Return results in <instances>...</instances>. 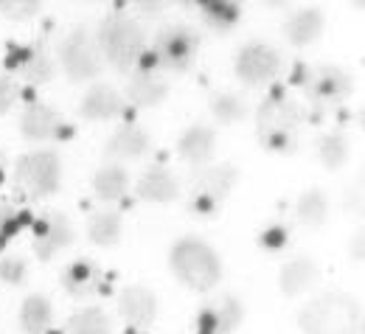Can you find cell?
I'll use <instances>...</instances> for the list:
<instances>
[{
  "label": "cell",
  "mask_w": 365,
  "mask_h": 334,
  "mask_svg": "<svg viewBox=\"0 0 365 334\" xmlns=\"http://www.w3.org/2000/svg\"><path fill=\"white\" fill-rule=\"evenodd\" d=\"M53 323V306L46 295L34 292L20 303L17 312V326L23 334H46Z\"/></svg>",
  "instance_id": "obj_26"
},
{
  "label": "cell",
  "mask_w": 365,
  "mask_h": 334,
  "mask_svg": "<svg viewBox=\"0 0 365 334\" xmlns=\"http://www.w3.org/2000/svg\"><path fill=\"white\" fill-rule=\"evenodd\" d=\"M295 219L307 228H320L329 219V194L318 186L304 191L295 202Z\"/></svg>",
  "instance_id": "obj_30"
},
{
  "label": "cell",
  "mask_w": 365,
  "mask_h": 334,
  "mask_svg": "<svg viewBox=\"0 0 365 334\" xmlns=\"http://www.w3.org/2000/svg\"><path fill=\"white\" fill-rule=\"evenodd\" d=\"M289 82L309 98V118H318L323 110L354 93V76L340 65H295Z\"/></svg>",
  "instance_id": "obj_5"
},
{
  "label": "cell",
  "mask_w": 365,
  "mask_h": 334,
  "mask_svg": "<svg viewBox=\"0 0 365 334\" xmlns=\"http://www.w3.org/2000/svg\"><path fill=\"white\" fill-rule=\"evenodd\" d=\"M20 135L31 143H62L73 135V127L46 101H26L20 113Z\"/></svg>",
  "instance_id": "obj_12"
},
{
  "label": "cell",
  "mask_w": 365,
  "mask_h": 334,
  "mask_svg": "<svg viewBox=\"0 0 365 334\" xmlns=\"http://www.w3.org/2000/svg\"><path fill=\"white\" fill-rule=\"evenodd\" d=\"M320 278V267L312 256H292L289 261H284L281 273H278V289L287 298H301L304 292H309L315 281Z\"/></svg>",
  "instance_id": "obj_22"
},
{
  "label": "cell",
  "mask_w": 365,
  "mask_h": 334,
  "mask_svg": "<svg viewBox=\"0 0 365 334\" xmlns=\"http://www.w3.org/2000/svg\"><path fill=\"white\" fill-rule=\"evenodd\" d=\"M6 73L14 79H23L31 88L48 85L56 76V59L51 56V51L43 40L26 43V46H9L6 53Z\"/></svg>",
  "instance_id": "obj_11"
},
{
  "label": "cell",
  "mask_w": 365,
  "mask_h": 334,
  "mask_svg": "<svg viewBox=\"0 0 365 334\" xmlns=\"http://www.w3.org/2000/svg\"><path fill=\"white\" fill-rule=\"evenodd\" d=\"M29 278V261L17 253H6L0 259V281L6 286H23Z\"/></svg>",
  "instance_id": "obj_34"
},
{
  "label": "cell",
  "mask_w": 365,
  "mask_h": 334,
  "mask_svg": "<svg viewBox=\"0 0 365 334\" xmlns=\"http://www.w3.org/2000/svg\"><path fill=\"white\" fill-rule=\"evenodd\" d=\"M127 191H130V172L121 163H104L93 174V194L107 205L121 202Z\"/></svg>",
  "instance_id": "obj_25"
},
{
  "label": "cell",
  "mask_w": 365,
  "mask_h": 334,
  "mask_svg": "<svg viewBox=\"0 0 365 334\" xmlns=\"http://www.w3.org/2000/svg\"><path fill=\"white\" fill-rule=\"evenodd\" d=\"M208 113L217 124L233 127L250 115V101H247V95L236 93V90H220L208 98Z\"/></svg>",
  "instance_id": "obj_28"
},
{
  "label": "cell",
  "mask_w": 365,
  "mask_h": 334,
  "mask_svg": "<svg viewBox=\"0 0 365 334\" xmlns=\"http://www.w3.org/2000/svg\"><path fill=\"white\" fill-rule=\"evenodd\" d=\"M315 155L323 163V169L337 172V169H343L349 163L351 143L346 138V132H326V135H320L318 141H315Z\"/></svg>",
  "instance_id": "obj_31"
},
{
  "label": "cell",
  "mask_w": 365,
  "mask_h": 334,
  "mask_svg": "<svg viewBox=\"0 0 365 334\" xmlns=\"http://www.w3.org/2000/svg\"><path fill=\"white\" fill-rule=\"evenodd\" d=\"M34 225V214L14 202H0V253L9 250V244L20 234H26Z\"/></svg>",
  "instance_id": "obj_29"
},
{
  "label": "cell",
  "mask_w": 365,
  "mask_h": 334,
  "mask_svg": "<svg viewBox=\"0 0 365 334\" xmlns=\"http://www.w3.org/2000/svg\"><path fill=\"white\" fill-rule=\"evenodd\" d=\"M124 113H127L124 95L118 93L113 85H107V82H93L91 88L85 90V95H82V101H79V115L85 121H93V124L121 118Z\"/></svg>",
  "instance_id": "obj_18"
},
{
  "label": "cell",
  "mask_w": 365,
  "mask_h": 334,
  "mask_svg": "<svg viewBox=\"0 0 365 334\" xmlns=\"http://www.w3.org/2000/svg\"><path fill=\"white\" fill-rule=\"evenodd\" d=\"M133 334H140V332H133Z\"/></svg>",
  "instance_id": "obj_39"
},
{
  "label": "cell",
  "mask_w": 365,
  "mask_h": 334,
  "mask_svg": "<svg viewBox=\"0 0 365 334\" xmlns=\"http://www.w3.org/2000/svg\"><path fill=\"white\" fill-rule=\"evenodd\" d=\"M6 169H9V160H6V152L0 149V189L6 186Z\"/></svg>",
  "instance_id": "obj_38"
},
{
  "label": "cell",
  "mask_w": 365,
  "mask_h": 334,
  "mask_svg": "<svg viewBox=\"0 0 365 334\" xmlns=\"http://www.w3.org/2000/svg\"><path fill=\"white\" fill-rule=\"evenodd\" d=\"M309 121V110L287 88H270L256 107L259 146L275 155H292L301 141V130Z\"/></svg>",
  "instance_id": "obj_1"
},
{
  "label": "cell",
  "mask_w": 365,
  "mask_h": 334,
  "mask_svg": "<svg viewBox=\"0 0 365 334\" xmlns=\"http://www.w3.org/2000/svg\"><path fill=\"white\" fill-rule=\"evenodd\" d=\"M281 65H284V59H281L278 48L262 43V40H250L236 51L233 73L247 88H264L281 73Z\"/></svg>",
  "instance_id": "obj_10"
},
{
  "label": "cell",
  "mask_w": 365,
  "mask_h": 334,
  "mask_svg": "<svg viewBox=\"0 0 365 334\" xmlns=\"http://www.w3.org/2000/svg\"><path fill=\"white\" fill-rule=\"evenodd\" d=\"M256 241L267 253H284L289 247V241H292V228L287 222H270L267 228H262Z\"/></svg>",
  "instance_id": "obj_33"
},
{
  "label": "cell",
  "mask_w": 365,
  "mask_h": 334,
  "mask_svg": "<svg viewBox=\"0 0 365 334\" xmlns=\"http://www.w3.org/2000/svg\"><path fill=\"white\" fill-rule=\"evenodd\" d=\"M178 155L194 169H205L217 155V130L211 124H191L178 141Z\"/></svg>",
  "instance_id": "obj_21"
},
{
  "label": "cell",
  "mask_w": 365,
  "mask_h": 334,
  "mask_svg": "<svg viewBox=\"0 0 365 334\" xmlns=\"http://www.w3.org/2000/svg\"><path fill=\"white\" fill-rule=\"evenodd\" d=\"M169 79L163 73H158L155 68H135L133 73H127V85H124V101L138 110H152L160 107L169 98Z\"/></svg>",
  "instance_id": "obj_16"
},
{
  "label": "cell",
  "mask_w": 365,
  "mask_h": 334,
  "mask_svg": "<svg viewBox=\"0 0 365 334\" xmlns=\"http://www.w3.org/2000/svg\"><path fill=\"white\" fill-rule=\"evenodd\" d=\"M236 183H239V169L233 163L197 169L188 183V202H185L188 214L202 219L217 216L228 202L230 191L236 189Z\"/></svg>",
  "instance_id": "obj_8"
},
{
  "label": "cell",
  "mask_w": 365,
  "mask_h": 334,
  "mask_svg": "<svg viewBox=\"0 0 365 334\" xmlns=\"http://www.w3.org/2000/svg\"><path fill=\"white\" fill-rule=\"evenodd\" d=\"M149 149H152V135L135 121H124L104 141L101 155L110 163H124V160H140L143 155H149Z\"/></svg>",
  "instance_id": "obj_17"
},
{
  "label": "cell",
  "mask_w": 365,
  "mask_h": 334,
  "mask_svg": "<svg viewBox=\"0 0 365 334\" xmlns=\"http://www.w3.org/2000/svg\"><path fill=\"white\" fill-rule=\"evenodd\" d=\"M93 37L104 65H113L118 73H133L149 51L146 28L127 11H110L98 23V31Z\"/></svg>",
  "instance_id": "obj_2"
},
{
  "label": "cell",
  "mask_w": 365,
  "mask_h": 334,
  "mask_svg": "<svg viewBox=\"0 0 365 334\" xmlns=\"http://www.w3.org/2000/svg\"><path fill=\"white\" fill-rule=\"evenodd\" d=\"M20 85H17V79H11L9 73H0V115H6V113H11V107L20 101Z\"/></svg>",
  "instance_id": "obj_36"
},
{
  "label": "cell",
  "mask_w": 365,
  "mask_h": 334,
  "mask_svg": "<svg viewBox=\"0 0 365 334\" xmlns=\"http://www.w3.org/2000/svg\"><path fill=\"white\" fill-rule=\"evenodd\" d=\"M34 239H31V250L40 261H51L56 253H62L65 247L73 244L76 231L71 225V219L62 211H43L40 216H34Z\"/></svg>",
  "instance_id": "obj_14"
},
{
  "label": "cell",
  "mask_w": 365,
  "mask_h": 334,
  "mask_svg": "<svg viewBox=\"0 0 365 334\" xmlns=\"http://www.w3.org/2000/svg\"><path fill=\"white\" fill-rule=\"evenodd\" d=\"M124 234V219L113 208H98L88 216V239L96 247H115Z\"/></svg>",
  "instance_id": "obj_27"
},
{
  "label": "cell",
  "mask_w": 365,
  "mask_h": 334,
  "mask_svg": "<svg viewBox=\"0 0 365 334\" xmlns=\"http://www.w3.org/2000/svg\"><path fill=\"white\" fill-rule=\"evenodd\" d=\"M169 267L182 286L194 292H208L222 278V259L220 253L197 236H180L169 250Z\"/></svg>",
  "instance_id": "obj_4"
},
{
  "label": "cell",
  "mask_w": 365,
  "mask_h": 334,
  "mask_svg": "<svg viewBox=\"0 0 365 334\" xmlns=\"http://www.w3.org/2000/svg\"><path fill=\"white\" fill-rule=\"evenodd\" d=\"M56 65L62 68V73L73 85L96 82L101 76L104 59H101V51L96 46V37L85 26H76L73 31H68L62 37V43L56 48Z\"/></svg>",
  "instance_id": "obj_9"
},
{
  "label": "cell",
  "mask_w": 365,
  "mask_h": 334,
  "mask_svg": "<svg viewBox=\"0 0 365 334\" xmlns=\"http://www.w3.org/2000/svg\"><path fill=\"white\" fill-rule=\"evenodd\" d=\"M59 284L76 301H93L110 292V276L96 259H73L62 267Z\"/></svg>",
  "instance_id": "obj_13"
},
{
  "label": "cell",
  "mask_w": 365,
  "mask_h": 334,
  "mask_svg": "<svg viewBox=\"0 0 365 334\" xmlns=\"http://www.w3.org/2000/svg\"><path fill=\"white\" fill-rule=\"evenodd\" d=\"M200 34L197 28L185 26V23H175V26H166L155 34L152 48L146 51V59L149 65L163 73V76H178L194 68L197 56H200Z\"/></svg>",
  "instance_id": "obj_7"
},
{
  "label": "cell",
  "mask_w": 365,
  "mask_h": 334,
  "mask_svg": "<svg viewBox=\"0 0 365 334\" xmlns=\"http://www.w3.org/2000/svg\"><path fill=\"white\" fill-rule=\"evenodd\" d=\"M65 334H113V320L104 309L98 306H85L71 315Z\"/></svg>",
  "instance_id": "obj_32"
},
{
  "label": "cell",
  "mask_w": 365,
  "mask_h": 334,
  "mask_svg": "<svg viewBox=\"0 0 365 334\" xmlns=\"http://www.w3.org/2000/svg\"><path fill=\"white\" fill-rule=\"evenodd\" d=\"M304 334H363V306L346 292H323L298 312Z\"/></svg>",
  "instance_id": "obj_3"
},
{
  "label": "cell",
  "mask_w": 365,
  "mask_h": 334,
  "mask_svg": "<svg viewBox=\"0 0 365 334\" xmlns=\"http://www.w3.org/2000/svg\"><path fill=\"white\" fill-rule=\"evenodd\" d=\"M245 323V303L222 292L202 303V309L194 318V334H233Z\"/></svg>",
  "instance_id": "obj_15"
},
{
  "label": "cell",
  "mask_w": 365,
  "mask_h": 334,
  "mask_svg": "<svg viewBox=\"0 0 365 334\" xmlns=\"http://www.w3.org/2000/svg\"><path fill=\"white\" fill-rule=\"evenodd\" d=\"M62 186V157L56 149H34L17 157L11 172L14 197L37 202L53 197Z\"/></svg>",
  "instance_id": "obj_6"
},
{
  "label": "cell",
  "mask_w": 365,
  "mask_h": 334,
  "mask_svg": "<svg viewBox=\"0 0 365 334\" xmlns=\"http://www.w3.org/2000/svg\"><path fill=\"white\" fill-rule=\"evenodd\" d=\"M180 177L163 166V163H152L135 183V194L143 202H155V205H169L180 197Z\"/></svg>",
  "instance_id": "obj_20"
},
{
  "label": "cell",
  "mask_w": 365,
  "mask_h": 334,
  "mask_svg": "<svg viewBox=\"0 0 365 334\" xmlns=\"http://www.w3.org/2000/svg\"><path fill=\"white\" fill-rule=\"evenodd\" d=\"M118 315L127 320L133 332H143L158 318V295L146 286H127L118 295Z\"/></svg>",
  "instance_id": "obj_19"
},
{
  "label": "cell",
  "mask_w": 365,
  "mask_h": 334,
  "mask_svg": "<svg viewBox=\"0 0 365 334\" xmlns=\"http://www.w3.org/2000/svg\"><path fill=\"white\" fill-rule=\"evenodd\" d=\"M40 11H43V3H37V0H0V14L9 20H17V23L34 20Z\"/></svg>",
  "instance_id": "obj_35"
},
{
  "label": "cell",
  "mask_w": 365,
  "mask_h": 334,
  "mask_svg": "<svg viewBox=\"0 0 365 334\" xmlns=\"http://www.w3.org/2000/svg\"><path fill=\"white\" fill-rule=\"evenodd\" d=\"M323 26H326V20H323V11H320V9H315V6H301V9H295V11L287 17V23H284V37H287L289 46L307 48V46H312L315 40H320Z\"/></svg>",
  "instance_id": "obj_23"
},
{
  "label": "cell",
  "mask_w": 365,
  "mask_h": 334,
  "mask_svg": "<svg viewBox=\"0 0 365 334\" xmlns=\"http://www.w3.org/2000/svg\"><path fill=\"white\" fill-rule=\"evenodd\" d=\"M188 6L217 34H230L242 23V14H245L242 3H236V0H200V3H188Z\"/></svg>",
  "instance_id": "obj_24"
},
{
  "label": "cell",
  "mask_w": 365,
  "mask_h": 334,
  "mask_svg": "<svg viewBox=\"0 0 365 334\" xmlns=\"http://www.w3.org/2000/svg\"><path fill=\"white\" fill-rule=\"evenodd\" d=\"M133 9H138V14L143 17H155L163 11V3H133Z\"/></svg>",
  "instance_id": "obj_37"
}]
</instances>
